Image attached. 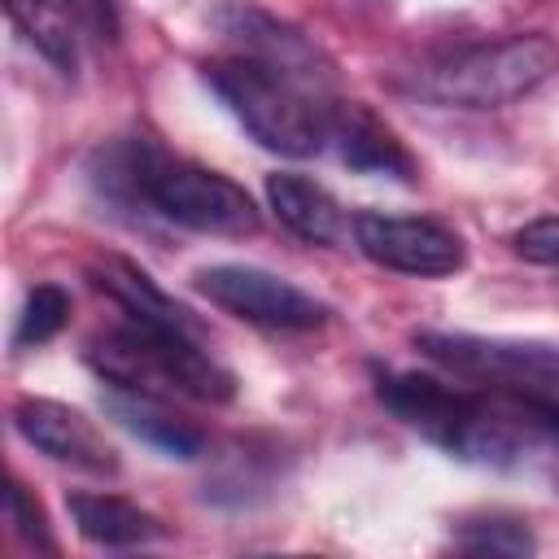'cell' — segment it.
<instances>
[{
  "label": "cell",
  "instance_id": "obj_1",
  "mask_svg": "<svg viewBox=\"0 0 559 559\" xmlns=\"http://www.w3.org/2000/svg\"><path fill=\"white\" fill-rule=\"evenodd\" d=\"M376 397L424 441L476 467H515L528 450V437H537L507 393L489 402L485 393H463L419 371H384L376 380Z\"/></svg>",
  "mask_w": 559,
  "mask_h": 559
},
{
  "label": "cell",
  "instance_id": "obj_2",
  "mask_svg": "<svg viewBox=\"0 0 559 559\" xmlns=\"http://www.w3.org/2000/svg\"><path fill=\"white\" fill-rule=\"evenodd\" d=\"M87 362L105 384L153 393V397H192V402H231L236 376L210 354L201 328L127 319L87 345Z\"/></svg>",
  "mask_w": 559,
  "mask_h": 559
},
{
  "label": "cell",
  "instance_id": "obj_3",
  "mask_svg": "<svg viewBox=\"0 0 559 559\" xmlns=\"http://www.w3.org/2000/svg\"><path fill=\"white\" fill-rule=\"evenodd\" d=\"M210 92L223 100V109L271 153L280 157H314L332 140V114L336 100L297 83L293 74L253 61L245 52L218 57L201 66Z\"/></svg>",
  "mask_w": 559,
  "mask_h": 559
},
{
  "label": "cell",
  "instance_id": "obj_4",
  "mask_svg": "<svg viewBox=\"0 0 559 559\" xmlns=\"http://www.w3.org/2000/svg\"><path fill=\"white\" fill-rule=\"evenodd\" d=\"M555 70H559V44L546 31H524L493 44L459 48L415 70L411 92L445 109H502L537 92Z\"/></svg>",
  "mask_w": 559,
  "mask_h": 559
},
{
  "label": "cell",
  "instance_id": "obj_5",
  "mask_svg": "<svg viewBox=\"0 0 559 559\" xmlns=\"http://www.w3.org/2000/svg\"><path fill=\"white\" fill-rule=\"evenodd\" d=\"M127 179L162 218H170L188 231L253 236L262 227L253 197L236 179L205 170L197 162H183V157H166L153 144L127 148Z\"/></svg>",
  "mask_w": 559,
  "mask_h": 559
},
{
  "label": "cell",
  "instance_id": "obj_6",
  "mask_svg": "<svg viewBox=\"0 0 559 559\" xmlns=\"http://www.w3.org/2000/svg\"><path fill=\"white\" fill-rule=\"evenodd\" d=\"M415 349L459 380L493 384L502 393H555L559 397V345L476 336V332H415Z\"/></svg>",
  "mask_w": 559,
  "mask_h": 559
},
{
  "label": "cell",
  "instance_id": "obj_7",
  "mask_svg": "<svg viewBox=\"0 0 559 559\" xmlns=\"http://www.w3.org/2000/svg\"><path fill=\"white\" fill-rule=\"evenodd\" d=\"M192 284L210 306H218L245 323H258V328L310 332L328 319V306L319 297H310L306 288H297L284 275L262 271V266L218 262V266H201L192 275Z\"/></svg>",
  "mask_w": 559,
  "mask_h": 559
},
{
  "label": "cell",
  "instance_id": "obj_8",
  "mask_svg": "<svg viewBox=\"0 0 559 559\" xmlns=\"http://www.w3.org/2000/svg\"><path fill=\"white\" fill-rule=\"evenodd\" d=\"M354 245L376 266L397 271V275H419V280L454 275L467 262L463 236L437 218H406V214L367 210L354 218Z\"/></svg>",
  "mask_w": 559,
  "mask_h": 559
},
{
  "label": "cell",
  "instance_id": "obj_9",
  "mask_svg": "<svg viewBox=\"0 0 559 559\" xmlns=\"http://www.w3.org/2000/svg\"><path fill=\"white\" fill-rule=\"evenodd\" d=\"M13 428L22 432V441H31L39 454L87 472V476H118V450L109 445V437L74 406L52 402V397H22L13 406Z\"/></svg>",
  "mask_w": 559,
  "mask_h": 559
},
{
  "label": "cell",
  "instance_id": "obj_10",
  "mask_svg": "<svg viewBox=\"0 0 559 559\" xmlns=\"http://www.w3.org/2000/svg\"><path fill=\"white\" fill-rule=\"evenodd\" d=\"M214 22L236 44V52H245L253 61H266V66L284 70V74H293L297 83L332 96V66H328V57L297 26H288V22H280V17H271L266 9H253V4H227Z\"/></svg>",
  "mask_w": 559,
  "mask_h": 559
},
{
  "label": "cell",
  "instance_id": "obj_11",
  "mask_svg": "<svg viewBox=\"0 0 559 559\" xmlns=\"http://www.w3.org/2000/svg\"><path fill=\"white\" fill-rule=\"evenodd\" d=\"M266 201H271L275 218H280L297 240H306V245L332 249V245H341V240L354 231V223L345 218L341 201H336L323 183H314L310 175H297V170L266 175Z\"/></svg>",
  "mask_w": 559,
  "mask_h": 559
},
{
  "label": "cell",
  "instance_id": "obj_12",
  "mask_svg": "<svg viewBox=\"0 0 559 559\" xmlns=\"http://www.w3.org/2000/svg\"><path fill=\"white\" fill-rule=\"evenodd\" d=\"M336 157L349 166V170H362V175H389V179H402V183H415L419 166L415 157L406 153V144L362 105H336L332 114V140Z\"/></svg>",
  "mask_w": 559,
  "mask_h": 559
},
{
  "label": "cell",
  "instance_id": "obj_13",
  "mask_svg": "<svg viewBox=\"0 0 559 559\" xmlns=\"http://www.w3.org/2000/svg\"><path fill=\"white\" fill-rule=\"evenodd\" d=\"M105 406H109V415L122 424V428H131L140 441H148L153 450H162L166 459H197L201 450H205V432L192 424V419H183V415H175L162 397H153V393H135V389H109L105 393Z\"/></svg>",
  "mask_w": 559,
  "mask_h": 559
},
{
  "label": "cell",
  "instance_id": "obj_14",
  "mask_svg": "<svg viewBox=\"0 0 559 559\" xmlns=\"http://www.w3.org/2000/svg\"><path fill=\"white\" fill-rule=\"evenodd\" d=\"M87 275H92V284H96L100 293H109V297H114V301L127 310V319H148V323L197 328L192 310H183L175 297H166V293L153 284V275H148V271H140L135 262H127V258H118V253L96 258V262L87 266Z\"/></svg>",
  "mask_w": 559,
  "mask_h": 559
},
{
  "label": "cell",
  "instance_id": "obj_15",
  "mask_svg": "<svg viewBox=\"0 0 559 559\" xmlns=\"http://www.w3.org/2000/svg\"><path fill=\"white\" fill-rule=\"evenodd\" d=\"M66 507H70L79 537H87L96 546H144V542L166 537V524L157 515H148L144 507L114 498V493H70Z\"/></svg>",
  "mask_w": 559,
  "mask_h": 559
},
{
  "label": "cell",
  "instance_id": "obj_16",
  "mask_svg": "<svg viewBox=\"0 0 559 559\" xmlns=\"http://www.w3.org/2000/svg\"><path fill=\"white\" fill-rule=\"evenodd\" d=\"M70 319V293L61 284H35L22 301L17 328H13V349H35L52 341Z\"/></svg>",
  "mask_w": 559,
  "mask_h": 559
},
{
  "label": "cell",
  "instance_id": "obj_17",
  "mask_svg": "<svg viewBox=\"0 0 559 559\" xmlns=\"http://www.w3.org/2000/svg\"><path fill=\"white\" fill-rule=\"evenodd\" d=\"M454 542H459L463 550H476V555H533V550H537V537L528 533V524L502 520V515L467 520Z\"/></svg>",
  "mask_w": 559,
  "mask_h": 559
},
{
  "label": "cell",
  "instance_id": "obj_18",
  "mask_svg": "<svg viewBox=\"0 0 559 559\" xmlns=\"http://www.w3.org/2000/svg\"><path fill=\"white\" fill-rule=\"evenodd\" d=\"M4 515H9L13 537H17L22 546H31V550H57L52 528H48V515H44V507L26 493L22 480H9V489H4Z\"/></svg>",
  "mask_w": 559,
  "mask_h": 559
},
{
  "label": "cell",
  "instance_id": "obj_19",
  "mask_svg": "<svg viewBox=\"0 0 559 559\" xmlns=\"http://www.w3.org/2000/svg\"><path fill=\"white\" fill-rule=\"evenodd\" d=\"M515 253L533 266H559V214L524 223L515 231Z\"/></svg>",
  "mask_w": 559,
  "mask_h": 559
},
{
  "label": "cell",
  "instance_id": "obj_20",
  "mask_svg": "<svg viewBox=\"0 0 559 559\" xmlns=\"http://www.w3.org/2000/svg\"><path fill=\"white\" fill-rule=\"evenodd\" d=\"M511 406L520 411V419L542 437L559 445V397L555 393H507Z\"/></svg>",
  "mask_w": 559,
  "mask_h": 559
}]
</instances>
